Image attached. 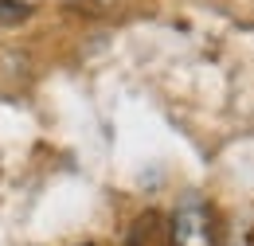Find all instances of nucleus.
Listing matches in <instances>:
<instances>
[{"label":"nucleus","mask_w":254,"mask_h":246,"mask_svg":"<svg viewBox=\"0 0 254 246\" xmlns=\"http://www.w3.org/2000/svg\"><path fill=\"white\" fill-rule=\"evenodd\" d=\"M168 243L172 246H215V223L203 203H184L168 223Z\"/></svg>","instance_id":"nucleus-1"},{"label":"nucleus","mask_w":254,"mask_h":246,"mask_svg":"<svg viewBox=\"0 0 254 246\" xmlns=\"http://www.w3.org/2000/svg\"><path fill=\"white\" fill-rule=\"evenodd\" d=\"M24 16H32V8H28V4L0 0V24H16V20H24Z\"/></svg>","instance_id":"nucleus-2"}]
</instances>
